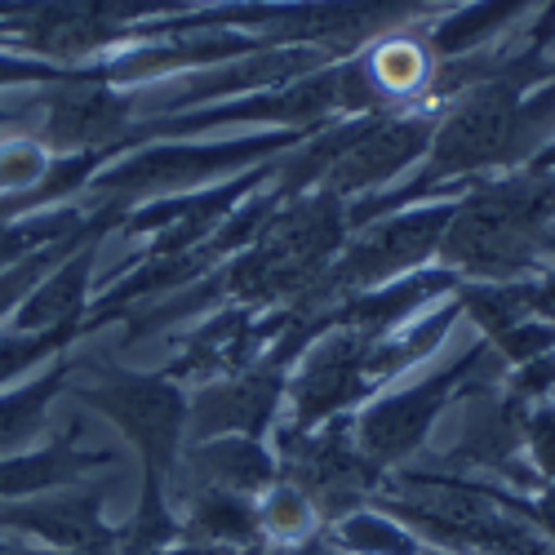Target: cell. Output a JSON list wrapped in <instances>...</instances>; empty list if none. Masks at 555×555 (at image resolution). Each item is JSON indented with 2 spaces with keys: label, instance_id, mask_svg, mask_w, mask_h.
<instances>
[{
  "label": "cell",
  "instance_id": "6",
  "mask_svg": "<svg viewBox=\"0 0 555 555\" xmlns=\"http://www.w3.org/2000/svg\"><path fill=\"white\" fill-rule=\"evenodd\" d=\"M485 369H502V356L489 351V343H476L472 351H462L449 369L431 374L427 383L409 387V391H391L387 400H374L364 413H360V449L369 457H400L409 449H418L427 427L436 423V413L444 409V400L457 391V387H480Z\"/></svg>",
  "mask_w": 555,
  "mask_h": 555
},
{
  "label": "cell",
  "instance_id": "10",
  "mask_svg": "<svg viewBox=\"0 0 555 555\" xmlns=\"http://www.w3.org/2000/svg\"><path fill=\"white\" fill-rule=\"evenodd\" d=\"M94 258H99V241H89V245H80L76 254H67V258L18 302L10 330H14V334H44V330H63V325H80V330H85L89 281H94Z\"/></svg>",
  "mask_w": 555,
  "mask_h": 555
},
{
  "label": "cell",
  "instance_id": "4",
  "mask_svg": "<svg viewBox=\"0 0 555 555\" xmlns=\"http://www.w3.org/2000/svg\"><path fill=\"white\" fill-rule=\"evenodd\" d=\"M80 404L112 418L147 457V480L173 462L182 423H188V396L169 374H129V369H99L94 383L72 387Z\"/></svg>",
  "mask_w": 555,
  "mask_h": 555
},
{
  "label": "cell",
  "instance_id": "3",
  "mask_svg": "<svg viewBox=\"0 0 555 555\" xmlns=\"http://www.w3.org/2000/svg\"><path fill=\"white\" fill-rule=\"evenodd\" d=\"M307 129H271V133H245L236 143H147L125 152L116 165H103L89 182V192L99 201L129 205L138 196L152 192H178V188H201V182L227 173V169H245L258 160H271L275 152H285L302 143Z\"/></svg>",
  "mask_w": 555,
  "mask_h": 555
},
{
  "label": "cell",
  "instance_id": "13",
  "mask_svg": "<svg viewBox=\"0 0 555 555\" xmlns=\"http://www.w3.org/2000/svg\"><path fill=\"white\" fill-rule=\"evenodd\" d=\"M80 338V325H63V330H44V334H0V387L10 378H23L27 369L63 356L72 343Z\"/></svg>",
  "mask_w": 555,
  "mask_h": 555
},
{
  "label": "cell",
  "instance_id": "14",
  "mask_svg": "<svg viewBox=\"0 0 555 555\" xmlns=\"http://www.w3.org/2000/svg\"><path fill=\"white\" fill-rule=\"evenodd\" d=\"M54 165L50 147L36 133H18L0 143V196H23L44 178V169Z\"/></svg>",
  "mask_w": 555,
  "mask_h": 555
},
{
  "label": "cell",
  "instance_id": "1",
  "mask_svg": "<svg viewBox=\"0 0 555 555\" xmlns=\"http://www.w3.org/2000/svg\"><path fill=\"white\" fill-rule=\"evenodd\" d=\"M555 59H542V50H529V44H516L512 63H506L498 76H485L476 85H467L462 94L444 107V116L436 120L431 133V147L423 156V169L413 182L374 196V201H360L347 209L351 227L374 222L387 209H400L409 201H418L427 192H440L444 182H462L480 169L493 165H516L520 160V107L525 94L533 85H542L551 76Z\"/></svg>",
  "mask_w": 555,
  "mask_h": 555
},
{
  "label": "cell",
  "instance_id": "2",
  "mask_svg": "<svg viewBox=\"0 0 555 555\" xmlns=\"http://www.w3.org/2000/svg\"><path fill=\"white\" fill-rule=\"evenodd\" d=\"M555 182L551 173H520L485 182L457 205L440 258L457 275H476L485 285H512L538 267L542 254H555Z\"/></svg>",
  "mask_w": 555,
  "mask_h": 555
},
{
  "label": "cell",
  "instance_id": "5",
  "mask_svg": "<svg viewBox=\"0 0 555 555\" xmlns=\"http://www.w3.org/2000/svg\"><path fill=\"white\" fill-rule=\"evenodd\" d=\"M36 112L40 120V143L50 147V156H76V152H103L112 160L116 143L125 138V129L138 116L133 89H116L103 85L94 63L80 80H63V85H40L36 89Z\"/></svg>",
  "mask_w": 555,
  "mask_h": 555
},
{
  "label": "cell",
  "instance_id": "16",
  "mask_svg": "<svg viewBox=\"0 0 555 555\" xmlns=\"http://www.w3.org/2000/svg\"><path fill=\"white\" fill-rule=\"evenodd\" d=\"M529 173H555V138H551V143L529 160Z\"/></svg>",
  "mask_w": 555,
  "mask_h": 555
},
{
  "label": "cell",
  "instance_id": "9",
  "mask_svg": "<svg viewBox=\"0 0 555 555\" xmlns=\"http://www.w3.org/2000/svg\"><path fill=\"white\" fill-rule=\"evenodd\" d=\"M76 436H80V423H67L44 449H23V453L0 457V502H23V498L54 493V489L80 480L89 467L112 462L107 449H80Z\"/></svg>",
  "mask_w": 555,
  "mask_h": 555
},
{
  "label": "cell",
  "instance_id": "11",
  "mask_svg": "<svg viewBox=\"0 0 555 555\" xmlns=\"http://www.w3.org/2000/svg\"><path fill=\"white\" fill-rule=\"evenodd\" d=\"M72 374H76V364L63 351L50 360V369L40 378H27L23 387L0 391V457L23 453L36 440V431L50 418V404L72 387Z\"/></svg>",
  "mask_w": 555,
  "mask_h": 555
},
{
  "label": "cell",
  "instance_id": "15",
  "mask_svg": "<svg viewBox=\"0 0 555 555\" xmlns=\"http://www.w3.org/2000/svg\"><path fill=\"white\" fill-rule=\"evenodd\" d=\"M529 444H533L542 467L555 472V409L551 404H542L533 418H529Z\"/></svg>",
  "mask_w": 555,
  "mask_h": 555
},
{
  "label": "cell",
  "instance_id": "7",
  "mask_svg": "<svg viewBox=\"0 0 555 555\" xmlns=\"http://www.w3.org/2000/svg\"><path fill=\"white\" fill-rule=\"evenodd\" d=\"M285 369L289 364L271 351L258 369H245V374H231V378L205 387V396L192 409L196 436H218V431H249V436H258L271 423L275 400H281Z\"/></svg>",
  "mask_w": 555,
  "mask_h": 555
},
{
  "label": "cell",
  "instance_id": "12",
  "mask_svg": "<svg viewBox=\"0 0 555 555\" xmlns=\"http://www.w3.org/2000/svg\"><path fill=\"white\" fill-rule=\"evenodd\" d=\"M533 0H467V5L449 10L444 18H436L427 27V44L436 63H453L476 54L480 44H489L493 36H502L512 23H520L529 14Z\"/></svg>",
  "mask_w": 555,
  "mask_h": 555
},
{
  "label": "cell",
  "instance_id": "8",
  "mask_svg": "<svg viewBox=\"0 0 555 555\" xmlns=\"http://www.w3.org/2000/svg\"><path fill=\"white\" fill-rule=\"evenodd\" d=\"M99 506H103V489L0 502V529L44 538L50 546H67L76 555H107V529L99 520Z\"/></svg>",
  "mask_w": 555,
  "mask_h": 555
}]
</instances>
